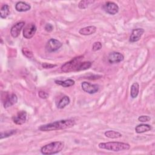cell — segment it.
Returning <instances> with one entry per match:
<instances>
[{
  "instance_id": "cell-22",
  "label": "cell",
  "mask_w": 155,
  "mask_h": 155,
  "mask_svg": "<svg viewBox=\"0 0 155 155\" xmlns=\"http://www.w3.org/2000/svg\"><path fill=\"white\" fill-rule=\"evenodd\" d=\"M94 2V1L93 0H81L78 4V7L80 9H85Z\"/></svg>"
},
{
  "instance_id": "cell-16",
  "label": "cell",
  "mask_w": 155,
  "mask_h": 155,
  "mask_svg": "<svg viewBox=\"0 0 155 155\" xmlns=\"http://www.w3.org/2000/svg\"><path fill=\"white\" fill-rule=\"evenodd\" d=\"M152 129V127L150 125L145 124H141L137 125L135 127V131L137 133H143L150 131Z\"/></svg>"
},
{
  "instance_id": "cell-28",
  "label": "cell",
  "mask_w": 155,
  "mask_h": 155,
  "mask_svg": "<svg viewBox=\"0 0 155 155\" xmlns=\"http://www.w3.org/2000/svg\"><path fill=\"white\" fill-rule=\"evenodd\" d=\"M38 96H39V97H41V99H47L48 97V94L44 91H39L38 92Z\"/></svg>"
},
{
  "instance_id": "cell-7",
  "label": "cell",
  "mask_w": 155,
  "mask_h": 155,
  "mask_svg": "<svg viewBox=\"0 0 155 155\" xmlns=\"http://www.w3.org/2000/svg\"><path fill=\"white\" fill-rule=\"evenodd\" d=\"M81 87L84 91L90 94L97 93L99 89V87L97 84H93L85 81L82 82Z\"/></svg>"
},
{
  "instance_id": "cell-26",
  "label": "cell",
  "mask_w": 155,
  "mask_h": 155,
  "mask_svg": "<svg viewBox=\"0 0 155 155\" xmlns=\"http://www.w3.org/2000/svg\"><path fill=\"white\" fill-rule=\"evenodd\" d=\"M102 47V44L101 42H95L93 44L92 46V50L93 51H96L101 50Z\"/></svg>"
},
{
  "instance_id": "cell-9",
  "label": "cell",
  "mask_w": 155,
  "mask_h": 155,
  "mask_svg": "<svg viewBox=\"0 0 155 155\" xmlns=\"http://www.w3.org/2000/svg\"><path fill=\"white\" fill-rule=\"evenodd\" d=\"M124 59V55L122 53L117 51H113L110 53L108 56V61L110 64H111L119 63L123 61Z\"/></svg>"
},
{
  "instance_id": "cell-25",
  "label": "cell",
  "mask_w": 155,
  "mask_h": 155,
  "mask_svg": "<svg viewBox=\"0 0 155 155\" xmlns=\"http://www.w3.org/2000/svg\"><path fill=\"white\" fill-rule=\"evenodd\" d=\"M22 52L23 54L28 58L31 59V58H33V54L32 52L31 51H30L28 49H27V48H23L22 49Z\"/></svg>"
},
{
  "instance_id": "cell-29",
  "label": "cell",
  "mask_w": 155,
  "mask_h": 155,
  "mask_svg": "<svg viewBox=\"0 0 155 155\" xmlns=\"http://www.w3.org/2000/svg\"><path fill=\"white\" fill-rule=\"evenodd\" d=\"M57 65L56 64H48V63H46V62H44V63H42V67L44 68H54L55 67H56Z\"/></svg>"
},
{
  "instance_id": "cell-2",
  "label": "cell",
  "mask_w": 155,
  "mask_h": 155,
  "mask_svg": "<svg viewBox=\"0 0 155 155\" xmlns=\"http://www.w3.org/2000/svg\"><path fill=\"white\" fill-rule=\"evenodd\" d=\"M98 147L100 149H104L112 151H121L128 150L130 148V144L120 142H101L98 144Z\"/></svg>"
},
{
  "instance_id": "cell-20",
  "label": "cell",
  "mask_w": 155,
  "mask_h": 155,
  "mask_svg": "<svg viewBox=\"0 0 155 155\" xmlns=\"http://www.w3.org/2000/svg\"><path fill=\"white\" fill-rule=\"evenodd\" d=\"M139 90V85L137 82H134L130 88V96L132 98H136L138 94Z\"/></svg>"
},
{
  "instance_id": "cell-21",
  "label": "cell",
  "mask_w": 155,
  "mask_h": 155,
  "mask_svg": "<svg viewBox=\"0 0 155 155\" xmlns=\"http://www.w3.org/2000/svg\"><path fill=\"white\" fill-rule=\"evenodd\" d=\"M70 99L69 97L67 96H64L59 100L58 104V108L59 109H62L67 105H68L70 104Z\"/></svg>"
},
{
  "instance_id": "cell-17",
  "label": "cell",
  "mask_w": 155,
  "mask_h": 155,
  "mask_svg": "<svg viewBox=\"0 0 155 155\" xmlns=\"http://www.w3.org/2000/svg\"><path fill=\"white\" fill-rule=\"evenodd\" d=\"M54 82L56 84H58L59 85L62 86L63 87H69L73 86L75 84L74 81L71 79H66L65 81L55 80Z\"/></svg>"
},
{
  "instance_id": "cell-27",
  "label": "cell",
  "mask_w": 155,
  "mask_h": 155,
  "mask_svg": "<svg viewBox=\"0 0 155 155\" xmlns=\"http://www.w3.org/2000/svg\"><path fill=\"white\" fill-rule=\"evenodd\" d=\"M137 119L139 122H146L150 121L151 120V117L147 115H142V116H140Z\"/></svg>"
},
{
  "instance_id": "cell-23",
  "label": "cell",
  "mask_w": 155,
  "mask_h": 155,
  "mask_svg": "<svg viewBox=\"0 0 155 155\" xmlns=\"http://www.w3.org/2000/svg\"><path fill=\"white\" fill-rule=\"evenodd\" d=\"M91 66V62L90 61H85V62H81L77 70L76 71H82V70H85L88 69L89 68H90V67Z\"/></svg>"
},
{
  "instance_id": "cell-13",
  "label": "cell",
  "mask_w": 155,
  "mask_h": 155,
  "mask_svg": "<svg viewBox=\"0 0 155 155\" xmlns=\"http://www.w3.org/2000/svg\"><path fill=\"white\" fill-rule=\"evenodd\" d=\"M17 102L18 97L15 94L12 93L10 94H8L7 97H5V99L4 102V107L5 108H7L15 104Z\"/></svg>"
},
{
  "instance_id": "cell-12",
  "label": "cell",
  "mask_w": 155,
  "mask_h": 155,
  "mask_svg": "<svg viewBox=\"0 0 155 155\" xmlns=\"http://www.w3.org/2000/svg\"><path fill=\"white\" fill-rule=\"evenodd\" d=\"M143 33H144V30L143 28H138L133 29L130 36L129 41L131 42H136L138 41L142 37Z\"/></svg>"
},
{
  "instance_id": "cell-6",
  "label": "cell",
  "mask_w": 155,
  "mask_h": 155,
  "mask_svg": "<svg viewBox=\"0 0 155 155\" xmlns=\"http://www.w3.org/2000/svg\"><path fill=\"white\" fill-rule=\"evenodd\" d=\"M102 9L108 14L114 15L118 13L119 8L114 2L108 1L102 5Z\"/></svg>"
},
{
  "instance_id": "cell-15",
  "label": "cell",
  "mask_w": 155,
  "mask_h": 155,
  "mask_svg": "<svg viewBox=\"0 0 155 155\" xmlns=\"http://www.w3.org/2000/svg\"><path fill=\"white\" fill-rule=\"evenodd\" d=\"M96 29L97 28L95 26L90 25V26H87V27L81 28L79 30V33L84 36L91 35L94 34L96 31Z\"/></svg>"
},
{
  "instance_id": "cell-19",
  "label": "cell",
  "mask_w": 155,
  "mask_h": 155,
  "mask_svg": "<svg viewBox=\"0 0 155 155\" xmlns=\"http://www.w3.org/2000/svg\"><path fill=\"white\" fill-rule=\"evenodd\" d=\"M10 13L9 6L7 4H4L1 7L0 10V16L1 19L7 18Z\"/></svg>"
},
{
  "instance_id": "cell-8",
  "label": "cell",
  "mask_w": 155,
  "mask_h": 155,
  "mask_svg": "<svg viewBox=\"0 0 155 155\" xmlns=\"http://www.w3.org/2000/svg\"><path fill=\"white\" fill-rule=\"evenodd\" d=\"M36 31V27L33 24H28L23 30V36L25 39H31L35 34Z\"/></svg>"
},
{
  "instance_id": "cell-10",
  "label": "cell",
  "mask_w": 155,
  "mask_h": 155,
  "mask_svg": "<svg viewBox=\"0 0 155 155\" xmlns=\"http://www.w3.org/2000/svg\"><path fill=\"white\" fill-rule=\"evenodd\" d=\"M13 122L16 125H22L27 119V112L25 111H20L12 117Z\"/></svg>"
},
{
  "instance_id": "cell-3",
  "label": "cell",
  "mask_w": 155,
  "mask_h": 155,
  "mask_svg": "<svg viewBox=\"0 0 155 155\" xmlns=\"http://www.w3.org/2000/svg\"><path fill=\"white\" fill-rule=\"evenodd\" d=\"M64 143L62 141H55L44 145L41 148V152L43 154H54L59 153L62 150Z\"/></svg>"
},
{
  "instance_id": "cell-4",
  "label": "cell",
  "mask_w": 155,
  "mask_h": 155,
  "mask_svg": "<svg viewBox=\"0 0 155 155\" xmlns=\"http://www.w3.org/2000/svg\"><path fill=\"white\" fill-rule=\"evenodd\" d=\"M83 59V56H79L76 58H74L70 61L65 62L63 64L61 70L64 73H68L70 71H76V70Z\"/></svg>"
},
{
  "instance_id": "cell-11",
  "label": "cell",
  "mask_w": 155,
  "mask_h": 155,
  "mask_svg": "<svg viewBox=\"0 0 155 155\" xmlns=\"http://www.w3.org/2000/svg\"><path fill=\"white\" fill-rule=\"evenodd\" d=\"M24 25H25V22H24V21L19 22L15 24V25H13L10 29L11 36L14 38L18 37L19 35H20L21 30L22 29V28L24 26Z\"/></svg>"
},
{
  "instance_id": "cell-14",
  "label": "cell",
  "mask_w": 155,
  "mask_h": 155,
  "mask_svg": "<svg viewBox=\"0 0 155 155\" xmlns=\"http://www.w3.org/2000/svg\"><path fill=\"white\" fill-rule=\"evenodd\" d=\"M31 8L30 5L23 1H19L15 5V9L19 12H25L30 10Z\"/></svg>"
},
{
  "instance_id": "cell-5",
  "label": "cell",
  "mask_w": 155,
  "mask_h": 155,
  "mask_svg": "<svg viewBox=\"0 0 155 155\" xmlns=\"http://www.w3.org/2000/svg\"><path fill=\"white\" fill-rule=\"evenodd\" d=\"M62 45V44L58 40L53 38L50 39L45 45V50L48 53L54 52L58 50Z\"/></svg>"
},
{
  "instance_id": "cell-1",
  "label": "cell",
  "mask_w": 155,
  "mask_h": 155,
  "mask_svg": "<svg viewBox=\"0 0 155 155\" xmlns=\"http://www.w3.org/2000/svg\"><path fill=\"white\" fill-rule=\"evenodd\" d=\"M75 124V121L73 119H62L42 125L38 127V130L41 131H50L65 130L73 127Z\"/></svg>"
},
{
  "instance_id": "cell-18",
  "label": "cell",
  "mask_w": 155,
  "mask_h": 155,
  "mask_svg": "<svg viewBox=\"0 0 155 155\" xmlns=\"http://www.w3.org/2000/svg\"><path fill=\"white\" fill-rule=\"evenodd\" d=\"M104 135L110 139H117L122 136V134L118 131L114 130H108L104 133Z\"/></svg>"
},
{
  "instance_id": "cell-24",
  "label": "cell",
  "mask_w": 155,
  "mask_h": 155,
  "mask_svg": "<svg viewBox=\"0 0 155 155\" xmlns=\"http://www.w3.org/2000/svg\"><path fill=\"white\" fill-rule=\"evenodd\" d=\"M17 132L16 130H8L5 132H1V135H0V138L1 139H2L4 138L8 137L9 136H11L15 134H16Z\"/></svg>"
},
{
  "instance_id": "cell-30",
  "label": "cell",
  "mask_w": 155,
  "mask_h": 155,
  "mask_svg": "<svg viewBox=\"0 0 155 155\" xmlns=\"http://www.w3.org/2000/svg\"><path fill=\"white\" fill-rule=\"evenodd\" d=\"M53 29V27L51 24H47L45 25V30L47 32H51Z\"/></svg>"
}]
</instances>
